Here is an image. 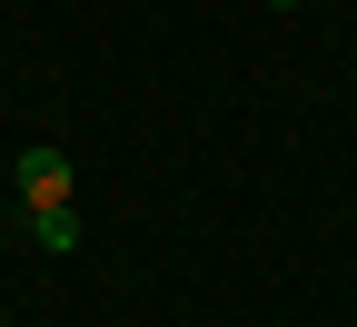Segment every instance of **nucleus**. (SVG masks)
<instances>
[{"instance_id":"obj_1","label":"nucleus","mask_w":357,"mask_h":327,"mask_svg":"<svg viewBox=\"0 0 357 327\" xmlns=\"http://www.w3.org/2000/svg\"><path fill=\"white\" fill-rule=\"evenodd\" d=\"M20 208H70V149H20Z\"/></svg>"},{"instance_id":"obj_2","label":"nucleus","mask_w":357,"mask_h":327,"mask_svg":"<svg viewBox=\"0 0 357 327\" xmlns=\"http://www.w3.org/2000/svg\"><path fill=\"white\" fill-rule=\"evenodd\" d=\"M30 248H50V258L79 248V218H70V208H30Z\"/></svg>"}]
</instances>
